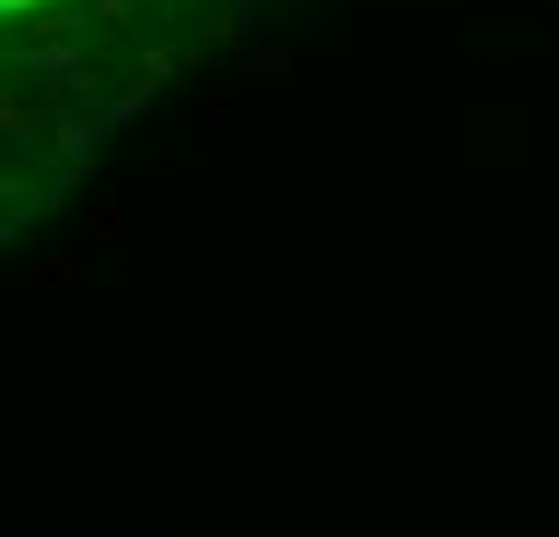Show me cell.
Here are the masks:
<instances>
[{"label": "cell", "instance_id": "6da1fadb", "mask_svg": "<svg viewBox=\"0 0 559 537\" xmlns=\"http://www.w3.org/2000/svg\"><path fill=\"white\" fill-rule=\"evenodd\" d=\"M81 268H87V248H66V254H44V262H29V268H22V284H29V290H66Z\"/></svg>", "mask_w": 559, "mask_h": 537}, {"label": "cell", "instance_id": "7a4b0ae2", "mask_svg": "<svg viewBox=\"0 0 559 537\" xmlns=\"http://www.w3.org/2000/svg\"><path fill=\"white\" fill-rule=\"evenodd\" d=\"M117 240H124V196H117V189H103V204H95V226H87L81 248H87V254H103V248H117Z\"/></svg>", "mask_w": 559, "mask_h": 537}, {"label": "cell", "instance_id": "3957f363", "mask_svg": "<svg viewBox=\"0 0 559 537\" xmlns=\"http://www.w3.org/2000/svg\"><path fill=\"white\" fill-rule=\"evenodd\" d=\"M189 124H197V139H211V145H233V131H240V117H233V103L218 95V103H204L197 117H189Z\"/></svg>", "mask_w": 559, "mask_h": 537}, {"label": "cell", "instance_id": "277c9868", "mask_svg": "<svg viewBox=\"0 0 559 537\" xmlns=\"http://www.w3.org/2000/svg\"><path fill=\"white\" fill-rule=\"evenodd\" d=\"M284 73H290L284 51H248V59H240V81H254V87H276Z\"/></svg>", "mask_w": 559, "mask_h": 537}, {"label": "cell", "instance_id": "5b68a950", "mask_svg": "<svg viewBox=\"0 0 559 537\" xmlns=\"http://www.w3.org/2000/svg\"><path fill=\"white\" fill-rule=\"evenodd\" d=\"M59 153H66V160H73V167H81L87 153H95V131H87L81 117H59Z\"/></svg>", "mask_w": 559, "mask_h": 537}, {"label": "cell", "instance_id": "8992f818", "mask_svg": "<svg viewBox=\"0 0 559 537\" xmlns=\"http://www.w3.org/2000/svg\"><path fill=\"white\" fill-rule=\"evenodd\" d=\"M0 124H8L15 145H29V139H37V109H22V95H8V103H0Z\"/></svg>", "mask_w": 559, "mask_h": 537}, {"label": "cell", "instance_id": "52a82bcc", "mask_svg": "<svg viewBox=\"0 0 559 537\" xmlns=\"http://www.w3.org/2000/svg\"><path fill=\"white\" fill-rule=\"evenodd\" d=\"M167 73H175V51H145V87H153V95L167 87Z\"/></svg>", "mask_w": 559, "mask_h": 537}, {"label": "cell", "instance_id": "ba28073f", "mask_svg": "<svg viewBox=\"0 0 559 537\" xmlns=\"http://www.w3.org/2000/svg\"><path fill=\"white\" fill-rule=\"evenodd\" d=\"M131 0H95V15H124Z\"/></svg>", "mask_w": 559, "mask_h": 537}]
</instances>
